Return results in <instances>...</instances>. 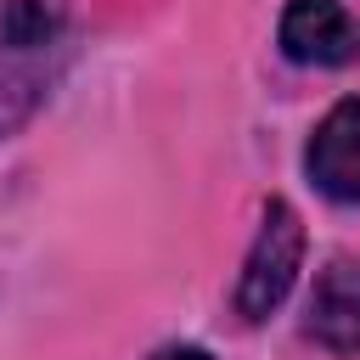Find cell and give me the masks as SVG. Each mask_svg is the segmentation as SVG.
<instances>
[{
    "label": "cell",
    "instance_id": "6da1fadb",
    "mask_svg": "<svg viewBox=\"0 0 360 360\" xmlns=\"http://www.w3.org/2000/svg\"><path fill=\"white\" fill-rule=\"evenodd\" d=\"M62 62V17L51 0H0V135L22 129Z\"/></svg>",
    "mask_w": 360,
    "mask_h": 360
},
{
    "label": "cell",
    "instance_id": "7a4b0ae2",
    "mask_svg": "<svg viewBox=\"0 0 360 360\" xmlns=\"http://www.w3.org/2000/svg\"><path fill=\"white\" fill-rule=\"evenodd\" d=\"M298 259H304V225H298V214L276 197V202L264 208V225H259L253 253H248V264H242L236 309H242L248 321H264V315L292 292V281H298Z\"/></svg>",
    "mask_w": 360,
    "mask_h": 360
},
{
    "label": "cell",
    "instance_id": "8992f818",
    "mask_svg": "<svg viewBox=\"0 0 360 360\" xmlns=\"http://www.w3.org/2000/svg\"><path fill=\"white\" fill-rule=\"evenodd\" d=\"M152 360H214L208 349H191V343H169V349H158Z\"/></svg>",
    "mask_w": 360,
    "mask_h": 360
},
{
    "label": "cell",
    "instance_id": "277c9868",
    "mask_svg": "<svg viewBox=\"0 0 360 360\" xmlns=\"http://www.w3.org/2000/svg\"><path fill=\"white\" fill-rule=\"evenodd\" d=\"M304 169L309 180L338 197V202H360V96L338 101L321 129L309 135V152H304Z\"/></svg>",
    "mask_w": 360,
    "mask_h": 360
},
{
    "label": "cell",
    "instance_id": "3957f363",
    "mask_svg": "<svg viewBox=\"0 0 360 360\" xmlns=\"http://www.w3.org/2000/svg\"><path fill=\"white\" fill-rule=\"evenodd\" d=\"M281 51L304 68H343L360 56V22L349 17L343 0H287Z\"/></svg>",
    "mask_w": 360,
    "mask_h": 360
},
{
    "label": "cell",
    "instance_id": "5b68a950",
    "mask_svg": "<svg viewBox=\"0 0 360 360\" xmlns=\"http://www.w3.org/2000/svg\"><path fill=\"white\" fill-rule=\"evenodd\" d=\"M309 338L332 354H360V264L338 259L321 270L309 298Z\"/></svg>",
    "mask_w": 360,
    "mask_h": 360
}]
</instances>
